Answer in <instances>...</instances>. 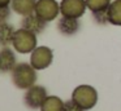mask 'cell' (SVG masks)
<instances>
[{
  "instance_id": "cell-1",
  "label": "cell",
  "mask_w": 121,
  "mask_h": 111,
  "mask_svg": "<svg viewBox=\"0 0 121 111\" xmlns=\"http://www.w3.org/2000/svg\"><path fill=\"white\" fill-rule=\"evenodd\" d=\"M11 77L14 87L26 90L37 81V70L30 63L21 62V63H17L11 71Z\"/></svg>"
},
{
  "instance_id": "cell-2",
  "label": "cell",
  "mask_w": 121,
  "mask_h": 111,
  "mask_svg": "<svg viewBox=\"0 0 121 111\" xmlns=\"http://www.w3.org/2000/svg\"><path fill=\"white\" fill-rule=\"evenodd\" d=\"M72 100L81 106L85 111L91 110L98 103V92L94 87L89 84H81L72 92Z\"/></svg>"
},
{
  "instance_id": "cell-3",
  "label": "cell",
  "mask_w": 121,
  "mask_h": 111,
  "mask_svg": "<svg viewBox=\"0 0 121 111\" xmlns=\"http://www.w3.org/2000/svg\"><path fill=\"white\" fill-rule=\"evenodd\" d=\"M12 46L16 52L21 54H29L38 46V40L37 35L31 31L26 30V28L20 27L16 30L13 36V41H12Z\"/></svg>"
},
{
  "instance_id": "cell-4",
  "label": "cell",
  "mask_w": 121,
  "mask_h": 111,
  "mask_svg": "<svg viewBox=\"0 0 121 111\" xmlns=\"http://www.w3.org/2000/svg\"><path fill=\"white\" fill-rule=\"evenodd\" d=\"M52 61H53V52L51 48H48L46 45L37 46L30 53V65L37 71L46 70L47 67H50Z\"/></svg>"
},
{
  "instance_id": "cell-5",
  "label": "cell",
  "mask_w": 121,
  "mask_h": 111,
  "mask_svg": "<svg viewBox=\"0 0 121 111\" xmlns=\"http://www.w3.org/2000/svg\"><path fill=\"white\" fill-rule=\"evenodd\" d=\"M34 13L47 23L55 21L60 14V3L56 0H37Z\"/></svg>"
},
{
  "instance_id": "cell-6",
  "label": "cell",
  "mask_w": 121,
  "mask_h": 111,
  "mask_svg": "<svg viewBox=\"0 0 121 111\" xmlns=\"http://www.w3.org/2000/svg\"><path fill=\"white\" fill-rule=\"evenodd\" d=\"M47 97V89L42 85L34 84L25 92L24 103L26 105V107L31 108V110H38V108H40V106L43 105V102Z\"/></svg>"
},
{
  "instance_id": "cell-7",
  "label": "cell",
  "mask_w": 121,
  "mask_h": 111,
  "mask_svg": "<svg viewBox=\"0 0 121 111\" xmlns=\"http://www.w3.org/2000/svg\"><path fill=\"white\" fill-rule=\"evenodd\" d=\"M86 0H61L60 1V14L64 17L79 19L86 13Z\"/></svg>"
},
{
  "instance_id": "cell-8",
  "label": "cell",
  "mask_w": 121,
  "mask_h": 111,
  "mask_svg": "<svg viewBox=\"0 0 121 111\" xmlns=\"http://www.w3.org/2000/svg\"><path fill=\"white\" fill-rule=\"evenodd\" d=\"M81 28L78 18H70V17H64L61 15L57 19V30L61 35L64 36H73Z\"/></svg>"
},
{
  "instance_id": "cell-9",
  "label": "cell",
  "mask_w": 121,
  "mask_h": 111,
  "mask_svg": "<svg viewBox=\"0 0 121 111\" xmlns=\"http://www.w3.org/2000/svg\"><path fill=\"white\" fill-rule=\"evenodd\" d=\"M21 27L26 28V30L34 32L35 35H38V34H42L43 31L46 30V27H47V22L43 21L40 17H38L35 13H31V14H29V15L22 17Z\"/></svg>"
},
{
  "instance_id": "cell-10",
  "label": "cell",
  "mask_w": 121,
  "mask_h": 111,
  "mask_svg": "<svg viewBox=\"0 0 121 111\" xmlns=\"http://www.w3.org/2000/svg\"><path fill=\"white\" fill-rule=\"evenodd\" d=\"M17 65L16 54L9 46L0 48V71L11 72Z\"/></svg>"
},
{
  "instance_id": "cell-11",
  "label": "cell",
  "mask_w": 121,
  "mask_h": 111,
  "mask_svg": "<svg viewBox=\"0 0 121 111\" xmlns=\"http://www.w3.org/2000/svg\"><path fill=\"white\" fill-rule=\"evenodd\" d=\"M37 0H12L11 8L16 14L25 17L35 12Z\"/></svg>"
},
{
  "instance_id": "cell-12",
  "label": "cell",
  "mask_w": 121,
  "mask_h": 111,
  "mask_svg": "<svg viewBox=\"0 0 121 111\" xmlns=\"http://www.w3.org/2000/svg\"><path fill=\"white\" fill-rule=\"evenodd\" d=\"M14 32H16V28L8 22L0 23V48L12 45Z\"/></svg>"
},
{
  "instance_id": "cell-13",
  "label": "cell",
  "mask_w": 121,
  "mask_h": 111,
  "mask_svg": "<svg viewBox=\"0 0 121 111\" xmlns=\"http://www.w3.org/2000/svg\"><path fill=\"white\" fill-rule=\"evenodd\" d=\"M64 101L57 96H48L40 106V111H64Z\"/></svg>"
},
{
  "instance_id": "cell-14",
  "label": "cell",
  "mask_w": 121,
  "mask_h": 111,
  "mask_svg": "<svg viewBox=\"0 0 121 111\" xmlns=\"http://www.w3.org/2000/svg\"><path fill=\"white\" fill-rule=\"evenodd\" d=\"M109 23L113 26H121V0H112L108 8Z\"/></svg>"
},
{
  "instance_id": "cell-15",
  "label": "cell",
  "mask_w": 121,
  "mask_h": 111,
  "mask_svg": "<svg viewBox=\"0 0 121 111\" xmlns=\"http://www.w3.org/2000/svg\"><path fill=\"white\" fill-rule=\"evenodd\" d=\"M112 0H86L87 9L90 12H99V10H107L109 8Z\"/></svg>"
},
{
  "instance_id": "cell-16",
  "label": "cell",
  "mask_w": 121,
  "mask_h": 111,
  "mask_svg": "<svg viewBox=\"0 0 121 111\" xmlns=\"http://www.w3.org/2000/svg\"><path fill=\"white\" fill-rule=\"evenodd\" d=\"M92 19L98 25H107L109 23V17H108V9L107 10H99V12H92Z\"/></svg>"
},
{
  "instance_id": "cell-17",
  "label": "cell",
  "mask_w": 121,
  "mask_h": 111,
  "mask_svg": "<svg viewBox=\"0 0 121 111\" xmlns=\"http://www.w3.org/2000/svg\"><path fill=\"white\" fill-rule=\"evenodd\" d=\"M64 111H85V110L81 107V106H78L70 98L69 101H66V102L64 103Z\"/></svg>"
},
{
  "instance_id": "cell-18",
  "label": "cell",
  "mask_w": 121,
  "mask_h": 111,
  "mask_svg": "<svg viewBox=\"0 0 121 111\" xmlns=\"http://www.w3.org/2000/svg\"><path fill=\"white\" fill-rule=\"evenodd\" d=\"M11 12H12V8L11 7L0 8V23L8 22L9 17H11Z\"/></svg>"
},
{
  "instance_id": "cell-19",
  "label": "cell",
  "mask_w": 121,
  "mask_h": 111,
  "mask_svg": "<svg viewBox=\"0 0 121 111\" xmlns=\"http://www.w3.org/2000/svg\"><path fill=\"white\" fill-rule=\"evenodd\" d=\"M12 0H0V8H5V7H11Z\"/></svg>"
}]
</instances>
